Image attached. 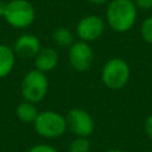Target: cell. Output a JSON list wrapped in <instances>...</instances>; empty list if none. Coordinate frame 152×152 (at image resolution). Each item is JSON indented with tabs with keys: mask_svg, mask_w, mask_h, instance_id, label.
Instances as JSON below:
<instances>
[{
	"mask_svg": "<svg viewBox=\"0 0 152 152\" xmlns=\"http://www.w3.org/2000/svg\"><path fill=\"white\" fill-rule=\"evenodd\" d=\"M138 8L133 0H110L106 10L108 26L119 33L129 31L135 24Z\"/></svg>",
	"mask_w": 152,
	"mask_h": 152,
	"instance_id": "cell-1",
	"label": "cell"
},
{
	"mask_svg": "<svg viewBox=\"0 0 152 152\" xmlns=\"http://www.w3.org/2000/svg\"><path fill=\"white\" fill-rule=\"evenodd\" d=\"M33 128L36 133L42 138L45 139L59 138L68 129L65 115L55 110L39 112L38 116L33 122Z\"/></svg>",
	"mask_w": 152,
	"mask_h": 152,
	"instance_id": "cell-2",
	"label": "cell"
},
{
	"mask_svg": "<svg viewBox=\"0 0 152 152\" xmlns=\"http://www.w3.org/2000/svg\"><path fill=\"white\" fill-rule=\"evenodd\" d=\"M131 76V68L128 63L120 58L114 57L108 59L101 69V81L108 89L119 90L122 89Z\"/></svg>",
	"mask_w": 152,
	"mask_h": 152,
	"instance_id": "cell-3",
	"label": "cell"
},
{
	"mask_svg": "<svg viewBox=\"0 0 152 152\" xmlns=\"http://www.w3.org/2000/svg\"><path fill=\"white\" fill-rule=\"evenodd\" d=\"M49 91V80L45 72L37 69L27 71L20 83V93L25 101L38 103L43 101Z\"/></svg>",
	"mask_w": 152,
	"mask_h": 152,
	"instance_id": "cell-4",
	"label": "cell"
},
{
	"mask_svg": "<svg viewBox=\"0 0 152 152\" xmlns=\"http://www.w3.org/2000/svg\"><path fill=\"white\" fill-rule=\"evenodd\" d=\"M5 21L13 28H27L36 19V10L28 0H10L4 14Z\"/></svg>",
	"mask_w": 152,
	"mask_h": 152,
	"instance_id": "cell-5",
	"label": "cell"
},
{
	"mask_svg": "<svg viewBox=\"0 0 152 152\" xmlns=\"http://www.w3.org/2000/svg\"><path fill=\"white\" fill-rule=\"evenodd\" d=\"M66 126L68 129L75 137H84L88 138L93 134L95 129V121L93 116L82 108H71L66 115Z\"/></svg>",
	"mask_w": 152,
	"mask_h": 152,
	"instance_id": "cell-6",
	"label": "cell"
},
{
	"mask_svg": "<svg viewBox=\"0 0 152 152\" xmlns=\"http://www.w3.org/2000/svg\"><path fill=\"white\" fill-rule=\"evenodd\" d=\"M68 58L70 66L75 71L83 72L91 68L94 62V52L89 43L83 40H76L69 48Z\"/></svg>",
	"mask_w": 152,
	"mask_h": 152,
	"instance_id": "cell-7",
	"label": "cell"
},
{
	"mask_svg": "<svg viewBox=\"0 0 152 152\" xmlns=\"http://www.w3.org/2000/svg\"><path fill=\"white\" fill-rule=\"evenodd\" d=\"M104 32V20L96 14H88L76 25V34L80 40L90 43L97 40Z\"/></svg>",
	"mask_w": 152,
	"mask_h": 152,
	"instance_id": "cell-8",
	"label": "cell"
},
{
	"mask_svg": "<svg viewBox=\"0 0 152 152\" xmlns=\"http://www.w3.org/2000/svg\"><path fill=\"white\" fill-rule=\"evenodd\" d=\"M12 49L17 57L21 59H33L42 49V44L37 36L23 33L15 39Z\"/></svg>",
	"mask_w": 152,
	"mask_h": 152,
	"instance_id": "cell-9",
	"label": "cell"
},
{
	"mask_svg": "<svg viewBox=\"0 0 152 152\" xmlns=\"http://www.w3.org/2000/svg\"><path fill=\"white\" fill-rule=\"evenodd\" d=\"M34 69L42 72H50L52 71L59 62V55L56 49L53 48H42L37 56L33 58Z\"/></svg>",
	"mask_w": 152,
	"mask_h": 152,
	"instance_id": "cell-10",
	"label": "cell"
},
{
	"mask_svg": "<svg viewBox=\"0 0 152 152\" xmlns=\"http://www.w3.org/2000/svg\"><path fill=\"white\" fill-rule=\"evenodd\" d=\"M15 53L6 44H0V80L8 76L15 65Z\"/></svg>",
	"mask_w": 152,
	"mask_h": 152,
	"instance_id": "cell-11",
	"label": "cell"
},
{
	"mask_svg": "<svg viewBox=\"0 0 152 152\" xmlns=\"http://www.w3.org/2000/svg\"><path fill=\"white\" fill-rule=\"evenodd\" d=\"M15 114H17V118L24 122V124H33L36 118L38 116L39 114V110L36 106V103H32V102H28V101H23L20 102L17 108H15Z\"/></svg>",
	"mask_w": 152,
	"mask_h": 152,
	"instance_id": "cell-12",
	"label": "cell"
},
{
	"mask_svg": "<svg viewBox=\"0 0 152 152\" xmlns=\"http://www.w3.org/2000/svg\"><path fill=\"white\" fill-rule=\"evenodd\" d=\"M52 40L59 48H70L76 40L74 32L68 27H58L52 32Z\"/></svg>",
	"mask_w": 152,
	"mask_h": 152,
	"instance_id": "cell-13",
	"label": "cell"
},
{
	"mask_svg": "<svg viewBox=\"0 0 152 152\" xmlns=\"http://www.w3.org/2000/svg\"><path fill=\"white\" fill-rule=\"evenodd\" d=\"M69 152H89L90 151V142L88 138L84 137H76L69 144Z\"/></svg>",
	"mask_w": 152,
	"mask_h": 152,
	"instance_id": "cell-14",
	"label": "cell"
},
{
	"mask_svg": "<svg viewBox=\"0 0 152 152\" xmlns=\"http://www.w3.org/2000/svg\"><path fill=\"white\" fill-rule=\"evenodd\" d=\"M140 34L142 37V39L152 45V17H147L142 23H141V26H140Z\"/></svg>",
	"mask_w": 152,
	"mask_h": 152,
	"instance_id": "cell-15",
	"label": "cell"
},
{
	"mask_svg": "<svg viewBox=\"0 0 152 152\" xmlns=\"http://www.w3.org/2000/svg\"><path fill=\"white\" fill-rule=\"evenodd\" d=\"M27 152H57V150L48 144H37L27 150Z\"/></svg>",
	"mask_w": 152,
	"mask_h": 152,
	"instance_id": "cell-16",
	"label": "cell"
},
{
	"mask_svg": "<svg viewBox=\"0 0 152 152\" xmlns=\"http://www.w3.org/2000/svg\"><path fill=\"white\" fill-rule=\"evenodd\" d=\"M133 2L138 10L147 11L152 8V0H133Z\"/></svg>",
	"mask_w": 152,
	"mask_h": 152,
	"instance_id": "cell-17",
	"label": "cell"
},
{
	"mask_svg": "<svg viewBox=\"0 0 152 152\" xmlns=\"http://www.w3.org/2000/svg\"><path fill=\"white\" fill-rule=\"evenodd\" d=\"M144 129H145V133L147 134V137L152 140V114L146 118L145 124H144Z\"/></svg>",
	"mask_w": 152,
	"mask_h": 152,
	"instance_id": "cell-18",
	"label": "cell"
},
{
	"mask_svg": "<svg viewBox=\"0 0 152 152\" xmlns=\"http://www.w3.org/2000/svg\"><path fill=\"white\" fill-rule=\"evenodd\" d=\"M6 1L5 0H0V18L4 19V14H5V10H6Z\"/></svg>",
	"mask_w": 152,
	"mask_h": 152,
	"instance_id": "cell-19",
	"label": "cell"
},
{
	"mask_svg": "<svg viewBox=\"0 0 152 152\" xmlns=\"http://www.w3.org/2000/svg\"><path fill=\"white\" fill-rule=\"evenodd\" d=\"M90 4L93 5H96V6H101V5H104L107 2H109L110 0H88Z\"/></svg>",
	"mask_w": 152,
	"mask_h": 152,
	"instance_id": "cell-20",
	"label": "cell"
},
{
	"mask_svg": "<svg viewBox=\"0 0 152 152\" xmlns=\"http://www.w3.org/2000/svg\"><path fill=\"white\" fill-rule=\"evenodd\" d=\"M104 152H125V151L119 150V148H110V150H107V151H104Z\"/></svg>",
	"mask_w": 152,
	"mask_h": 152,
	"instance_id": "cell-21",
	"label": "cell"
},
{
	"mask_svg": "<svg viewBox=\"0 0 152 152\" xmlns=\"http://www.w3.org/2000/svg\"><path fill=\"white\" fill-rule=\"evenodd\" d=\"M7 1H10V0H7Z\"/></svg>",
	"mask_w": 152,
	"mask_h": 152,
	"instance_id": "cell-22",
	"label": "cell"
}]
</instances>
